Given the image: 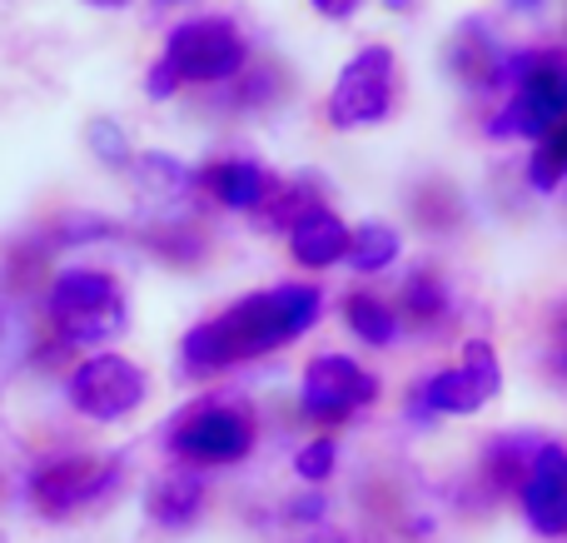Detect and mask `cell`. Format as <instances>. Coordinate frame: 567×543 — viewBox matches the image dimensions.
<instances>
[{
	"mask_svg": "<svg viewBox=\"0 0 567 543\" xmlns=\"http://www.w3.org/2000/svg\"><path fill=\"white\" fill-rule=\"evenodd\" d=\"M323 309V295L313 285H275L239 299L229 315H219V329L229 339V359H259L293 345L303 329H313Z\"/></svg>",
	"mask_w": 567,
	"mask_h": 543,
	"instance_id": "1",
	"label": "cell"
},
{
	"mask_svg": "<svg viewBox=\"0 0 567 543\" xmlns=\"http://www.w3.org/2000/svg\"><path fill=\"white\" fill-rule=\"evenodd\" d=\"M503 395V359L488 339H468L463 359L453 369L429 375L409 395V419L433 424V419H473Z\"/></svg>",
	"mask_w": 567,
	"mask_h": 543,
	"instance_id": "2",
	"label": "cell"
},
{
	"mask_svg": "<svg viewBox=\"0 0 567 543\" xmlns=\"http://www.w3.org/2000/svg\"><path fill=\"white\" fill-rule=\"evenodd\" d=\"M50 319L55 329L70 339V345H105L125 329V289L105 275V269H65L50 285Z\"/></svg>",
	"mask_w": 567,
	"mask_h": 543,
	"instance_id": "3",
	"label": "cell"
},
{
	"mask_svg": "<svg viewBox=\"0 0 567 543\" xmlns=\"http://www.w3.org/2000/svg\"><path fill=\"white\" fill-rule=\"evenodd\" d=\"M558 125H567V60L558 50L538 60L518 85L508 90V105L488 120V135L493 140H548Z\"/></svg>",
	"mask_w": 567,
	"mask_h": 543,
	"instance_id": "4",
	"label": "cell"
},
{
	"mask_svg": "<svg viewBox=\"0 0 567 543\" xmlns=\"http://www.w3.org/2000/svg\"><path fill=\"white\" fill-rule=\"evenodd\" d=\"M399 95V60L389 45H363L349 65L339 70L329 90V120L339 130H359V125H379L393 110Z\"/></svg>",
	"mask_w": 567,
	"mask_h": 543,
	"instance_id": "5",
	"label": "cell"
},
{
	"mask_svg": "<svg viewBox=\"0 0 567 543\" xmlns=\"http://www.w3.org/2000/svg\"><path fill=\"white\" fill-rule=\"evenodd\" d=\"M169 449L185 464H239L255 449V419L239 404H195L175 419Z\"/></svg>",
	"mask_w": 567,
	"mask_h": 543,
	"instance_id": "6",
	"label": "cell"
},
{
	"mask_svg": "<svg viewBox=\"0 0 567 543\" xmlns=\"http://www.w3.org/2000/svg\"><path fill=\"white\" fill-rule=\"evenodd\" d=\"M145 369L125 355H95L75 369L70 379V404L85 414L90 424H120L145 404Z\"/></svg>",
	"mask_w": 567,
	"mask_h": 543,
	"instance_id": "7",
	"label": "cell"
},
{
	"mask_svg": "<svg viewBox=\"0 0 567 543\" xmlns=\"http://www.w3.org/2000/svg\"><path fill=\"white\" fill-rule=\"evenodd\" d=\"M379 399V379L349 355H319L303 365L299 379V409L319 424H339V419L359 414Z\"/></svg>",
	"mask_w": 567,
	"mask_h": 543,
	"instance_id": "8",
	"label": "cell"
},
{
	"mask_svg": "<svg viewBox=\"0 0 567 543\" xmlns=\"http://www.w3.org/2000/svg\"><path fill=\"white\" fill-rule=\"evenodd\" d=\"M165 60L179 70V80L219 85V80H235L239 70H245V35L219 16L185 20V25L165 40Z\"/></svg>",
	"mask_w": 567,
	"mask_h": 543,
	"instance_id": "9",
	"label": "cell"
},
{
	"mask_svg": "<svg viewBox=\"0 0 567 543\" xmlns=\"http://www.w3.org/2000/svg\"><path fill=\"white\" fill-rule=\"evenodd\" d=\"M120 464L115 459H50L30 479V499L45 519H70L75 509L95 504L105 489H115Z\"/></svg>",
	"mask_w": 567,
	"mask_h": 543,
	"instance_id": "10",
	"label": "cell"
},
{
	"mask_svg": "<svg viewBox=\"0 0 567 543\" xmlns=\"http://www.w3.org/2000/svg\"><path fill=\"white\" fill-rule=\"evenodd\" d=\"M513 499L523 509V524L538 539H567V449L548 439V449L538 454V464L528 469Z\"/></svg>",
	"mask_w": 567,
	"mask_h": 543,
	"instance_id": "11",
	"label": "cell"
},
{
	"mask_svg": "<svg viewBox=\"0 0 567 543\" xmlns=\"http://www.w3.org/2000/svg\"><path fill=\"white\" fill-rule=\"evenodd\" d=\"M289 249L303 269H329L349 259V225L329 205H313L289 225Z\"/></svg>",
	"mask_w": 567,
	"mask_h": 543,
	"instance_id": "12",
	"label": "cell"
},
{
	"mask_svg": "<svg viewBox=\"0 0 567 543\" xmlns=\"http://www.w3.org/2000/svg\"><path fill=\"white\" fill-rule=\"evenodd\" d=\"M548 449V439L543 434H498L483 444V484L493 489V494H518L523 479H528V469L538 464V454Z\"/></svg>",
	"mask_w": 567,
	"mask_h": 543,
	"instance_id": "13",
	"label": "cell"
},
{
	"mask_svg": "<svg viewBox=\"0 0 567 543\" xmlns=\"http://www.w3.org/2000/svg\"><path fill=\"white\" fill-rule=\"evenodd\" d=\"M145 509L159 529L179 534V529H189L199 519V509H205V484H199V474H189V469H175V474H165L150 489Z\"/></svg>",
	"mask_w": 567,
	"mask_h": 543,
	"instance_id": "14",
	"label": "cell"
},
{
	"mask_svg": "<svg viewBox=\"0 0 567 543\" xmlns=\"http://www.w3.org/2000/svg\"><path fill=\"white\" fill-rule=\"evenodd\" d=\"M209 189L229 209H259L269 199V170L259 160H219L209 165Z\"/></svg>",
	"mask_w": 567,
	"mask_h": 543,
	"instance_id": "15",
	"label": "cell"
},
{
	"mask_svg": "<svg viewBox=\"0 0 567 543\" xmlns=\"http://www.w3.org/2000/svg\"><path fill=\"white\" fill-rule=\"evenodd\" d=\"M343 319H349V329L363 339V345H373V349H389V345H399V335H403V319H399V309L389 305V299H379V295H369V289H359V295H349L343 299Z\"/></svg>",
	"mask_w": 567,
	"mask_h": 543,
	"instance_id": "16",
	"label": "cell"
},
{
	"mask_svg": "<svg viewBox=\"0 0 567 543\" xmlns=\"http://www.w3.org/2000/svg\"><path fill=\"white\" fill-rule=\"evenodd\" d=\"M399 255H403V239L383 219H363L359 229H349V265L359 275H383V269H393Z\"/></svg>",
	"mask_w": 567,
	"mask_h": 543,
	"instance_id": "17",
	"label": "cell"
},
{
	"mask_svg": "<svg viewBox=\"0 0 567 543\" xmlns=\"http://www.w3.org/2000/svg\"><path fill=\"white\" fill-rule=\"evenodd\" d=\"M403 309H409L413 325H443L453 309L449 285H443L433 269H419V275H409V285H403Z\"/></svg>",
	"mask_w": 567,
	"mask_h": 543,
	"instance_id": "18",
	"label": "cell"
},
{
	"mask_svg": "<svg viewBox=\"0 0 567 543\" xmlns=\"http://www.w3.org/2000/svg\"><path fill=\"white\" fill-rule=\"evenodd\" d=\"M179 359H185L189 375H215V369L235 365V359H229V339H225V329H219V319L189 329L185 345H179Z\"/></svg>",
	"mask_w": 567,
	"mask_h": 543,
	"instance_id": "19",
	"label": "cell"
},
{
	"mask_svg": "<svg viewBox=\"0 0 567 543\" xmlns=\"http://www.w3.org/2000/svg\"><path fill=\"white\" fill-rule=\"evenodd\" d=\"M135 185L145 199H175L189 189V170L175 155H140L135 160Z\"/></svg>",
	"mask_w": 567,
	"mask_h": 543,
	"instance_id": "20",
	"label": "cell"
},
{
	"mask_svg": "<svg viewBox=\"0 0 567 543\" xmlns=\"http://www.w3.org/2000/svg\"><path fill=\"white\" fill-rule=\"evenodd\" d=\"M563 180H567V125H558L548 140H538L528 155V185L538 195H553Z\"/></svg>",
	"mask_w": 567,
	"mask_h": 543,
	"instance_id": "21",
	"label": "cell"
},
{
	"mask_svg": "<svg viewBox=\"0 0 567 543\" xmlns=\"http://www.w3.org/2000/svg\"><path fill=\"white\" fill-rule=\"evenodd\" d=\"M333 464H339V444H333V439H313V444L299 449L293 474H299L303 484H323V479L333 474Z\"/></svg>",
	"mask_w": 567,
	"mask_h": 543,
	"instance_id": "22",
	"label": "cell"
},
{
	"mask_svg": "<svg viewBox=\"0 0 567 543\" xmlns=\"http://www.w3.org/2000/svg\"><path fill=\"white\" fill-rule=\"evenodd\" d=\"M90 150H95L105 165H125L130 160V140H125V130L120 125H110V120H95L90 125Z\"/></svg>",
	"mask_w": 567,
	"mask_h": 543,
	"instance_id": "23",
	"label": "cell"
},
{
	"mask_svg": "<svg viewBox=\"0 0 567 543\" xmlns=\"http://www.w3.org/2000/svg\"><path fill=\"white\" fill-rule=\"evenodd\" d=\"M548 369L558 385H567V305H558V315L548 325Z\"/></svg>",
	"mask_w": 567,
	"mask_h": 543,
	"instance_id": "24",
	"label": "cell"
},
{
	"mask_svg": "<svg viewBox=\"0 0 567 543\" xmlns=\"http://www.w3.org/2000/svg\"><path fill=\"white\" fill-rule=\"evenodd\" d=\"M179 85H185V80H179V70L169 65L165 55H159V65H155V70H150V75H145V95H150V100H169V95H175Z\"/></svg>",
	"mask_w": 567,
	"mask_h": 543,
	"instance_id": "25",
	"label": "cell"
},
{
	"mask_svg": "<svg viewBox=\"0 0 567 543\" xmlns=\"http://www.w3.org/2000/svg\"><path fill=\"white\" fill-rule=\"evenodd\" d=\"M289 519H293V524H319V519H323V494H313V489H309L303 499H293Z\"/></svg>",
	"mask_w": 567,
	"mask_h": 543,
	"instance_id": "26",
	"label": "cell"
},
{
	"mask_svg": "<svg viewBox=\"0 0 567 543\" xmlns=\"http://www.w3.org/2000/svg\"><path fill=\"white\" fill-rule=\"evenodd\" d=\"M313 10L329 16V20H349L353 10H359V0H313Z\"/></svg>",
	"mask_w": 567,
	"mask_h": 543,
	"instance_id": "27",
	"label": "cell"
},
{
	"mask_svg": "<svg viewBox=\"0 0 567 543\" xmlns=\"http://www.w3.org/2000/svg\"><path fill=\"white\" fill-rule=\"evenodd\" d=\"M543 6H548V0H508V10H513V16H538Z\"/></svg>",
	"mask_w": 567,
	"mask_h": 543,
	"instance_id": "28",
	"label": "cell"
},
{
	"mask_svg": "<svg viewBox=\"0 0 567 543\" xmlns=\"http://www.w3.org/2000/svg\"><path fill=\"white\" fill-rule=\"evenodd\" d=\"M389 10H413V0H383Z\"/></svg>",
	"mask_w": 567,
	"mask_h": 543,
	"instance_id": "29",
	"label": "cell"
},
{
	"mask_svg": "<svg viewBox=\"0 0 567 543\" xmlns=\"http://www.w3.org/2000/svg\"><path fill=\"white\" fill-rule=\"evenodd\" d=\"M319 543H339V539H319Z\"/></svg>",
	"mask_w": 567,
	"mask_h": 543,
	"instance_id": "30",
	"label": "cell"
}]
</instances>
